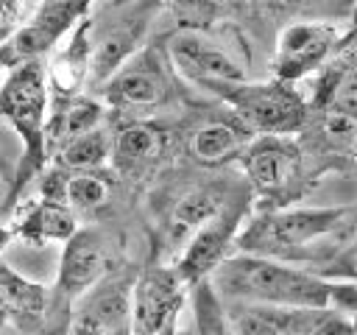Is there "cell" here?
<instances>
[{"label": "cell", "mask_w": 357, "mask_h": 335, "mask_svg": "<svg viewBox=\"0 0 357 335\" xmlns=\"http://www.w3.org/2000/svg\"><path fill=\"white\" fill-rule=\"evenodd\" d=\"M215 296L273 310H329V279L290 268L284 262L234 254L209 276Z\"/></svg>", "instance_id": "cell-1"}, {"label": "cell", "mask_w": 357, "mask_h": 335, "mask_svg": "<svg viewBox=\"0 0 357 335\" xmlns=\"http://www.w3.org/2000/svg\"><path fill=\"white\" fill-rule=\"evenodd\" d=\"M47 114V70L42 61H25L3 78L0 117H6L22 140V162L17 187L42 165L45 156V120Z\"/></svg>", "instance_id": "cell-2"}, {"label": "cell", "mask_w": 357, "mask_h": 335, "mask_svg": "<svg viewBox=\"0 0 357 335\" xmlns=\"http://www.w3.org/2000/svg\"><path fill=\"white\" fill-rule=\"evenodd\" d=\"M349 215H354V209H349V207L273 209V212H265V215L254 218L237 234V246L243 248V254L271 260L276 254L296 251V248L307 246L310 240H318V237L335 232L337 226L346 223Z\"/></svg>", "instance_id": "cell-3"}, {"label": "cell", "mask_w": 357, "mask_h": 335, "mask_svg": "<svg viewBox=\"0 0 357 335\" xmlns=\"http://www.w3.org/2000/svg\"><path fill=\"white\" fill-rule=\"evenodd\" d=\"M229 103L243 117L245 128L259 131L262 137H284L304 123V100L301 95L282 81L273 84H237L223 87Z\"/></svg>", "instance_id": "cell-4"}, {"label": "cell", "mask_w": 357, "mask_h": 335, "mask_svg": "<svg viewBox=\"0 0 357 335\" xmlns=\"http://www.w3.org/2000/svg\"><path fill=\"white\" fill-rule=\"evenodd\" d=\"M86 8V3H39L28 22L0 42L3 67L14 70L25 61H39L42 53H47L67 31L84 20Z\"/></svg>", "instance_id": "cell-5"}, {"label": "cell", "mask_w": 357, "mask_h": 335, "mask_svg": "<svg viewBox=\"0 0 357 335\" xmlns=\"http://www.w3.org/2000/svg\"><path fill=\"white\" fill-rule=\"evenodd\" d=\"M170 61L173 67L206 87H237L245 84V70L243 64L218 42H212L209 36L198 34V31H181L170 39L167 45Z\"/></svg>", "instance_id": "cell-6"}, {"label": "cell", "mask_w": 357, "mask_h": 335, "mask_svg": "<svg viewBox=\"0 0 357 335\" xmlns=\"http://www.w3.org/2000/svg\"><path fill=\"white\" fill-rule=\"evenodd\" d=\"M184 282L173 268H151L131 288V335H162L184 304Z\"/></svg>", "instance_id": "cell-7"}, {"label": "cell", "mask_w": 357, "mask_h": 335, "mask_svg": "<svg viewBox=\"0 0 357 335\" xmlns=\"http://www.w3.org/2000/svg\"><path fill=\"white\" fill-rule=\"evenodd\" d=\"M70 335H131V288L123 279H100L78 299Z\"/></svg>", "instance_id": "cell-8"}, {"label": "cell", "mask_w": 357, "mask_h": 335, "mask_svg": "<svg viewBox=\"0 0 357 335\" xmlns=\"http://www.w3.org/2000/svg\"><path fill=\"white\" fill-rule=\"evenodd\" d=\"M240 221V207H223L215 218H209L184 246L178 265L173 268L184 285H195L212 276V271L226 260V251L231 240L237 237V223Z\"/></svg>", "instance_id": "cell-9"}, {"label": "cell", "mask_w": 357, "mask_h": 335, "mask_svg": "<svg viewBox=\"0 0 357 335\" xmlns=\"http://www.w3.org/2000/svg\"><path fill=\"white\" fill-rule=\"evenodd\" d=\"M337 42V31L326 22H298L287 25L279 34L276 56H273V73L282 84L298 81L315 67L324 64V59L332 53Z\"/></svg>", "instance_id": "cell-10"}, {"label": "cell", "mask_w": 357, "mask_h": 335, "mask_svg": "<svg viewBox=\"0 0 357 335\" xmlns=\"http://www.w3.org/2000/svg\"><path fill=\"white\" fill-rule=\"evenodd\" d=\"M106 271H109V251L103 234L95 229H78L61 248L56 288L67 299H81L106 276Z\"/></svg>", "instance_id": "cell-11"}, {"label": "cell", "mask_w": 357, "mask_h": 335, "mask_svg": "<svg viewBox=\"0 0 357 335\" xmlns=\"http://www.w3.org/2000/svg\"><path fill=\"white\" fill-rule=\"evenodd\" d=\"M243 165L259 193H279L298 170V148L287 137H259L245 148Z\"/></svg>", "instance_id": "cell-12"}, {"label": "cell", "mask_w": 357, "mask_h": 335, "mask_svg": "<svg viewBox=\"0 0 357 335\" xmlns=\"http://www.w3.org/2000/svg\"><path fill=\"white\" fill-rule=\"evenodd\" d=\"M167 95V81L162 70L151 61H126L106 84V98L117 109H151Z\"/></svg>", "instance_id": "cell-13"}, {"label": "cell", "mask_w": 357, "mask_h": 335, "mask_svg": "<svg viewBox=\"0 0 357 335\" xmlns=\"http://www.w3.org/2000/svg\"><path fill=\"white\" fill-rule=\"evenodd\" d=\"M45 310H47L45 288L0 262V318L31 332L45 321Z\"/></svg>", "instance_id": "cell-14"}, {"label": "cell", "mask_w": 357, "mask_h": 335, "mask_svg": "<svg viewBox=\"0 0 357 335\" xmlns=\"http://www.w3.org/2000/svg\"><path fill=\"white\" fill-rule=\"evenodd\" d=\"M14 229L28 243L42 246V243H50V240L53 243H67L78 232V223H75V212L67 204L39 198V201L25 204V209L14 221Z\"/></svg>", "instance_id": "cell-15"}, {"label": "cell", "mask_w": 357, "mask_h": 335, "mask_svg": "<svg viewBox=\"0 0 357 335\" xmlns=\"http://www.w3.org/2000/svg\"><path fill=\"white\" fill-rule=\"evenodd\" d=\"M142 20H123L120 25L103 31L92 42L89 53V75L95 81H109L137 50V42L142 39Z\"/></svg>", "instance_id": "cell-16"}, {"label": "cell", "mask_w": 357, "mask_h": 335, "mask_svg": "<svg viewBox=\"0 0 357 335\" xmlns=\"http://www.w3.org/2000/svg\"><path fill=\"white\" fill-rule=\"evenodd\" d=\"M165 148V134L148 123H131L126 126L114 142H112V162L126 176H139L148 170Z\"/></svg>", "instance_id": "cell-17"}, {"label": "cell", "mask_w": 357, "mask_h": 335, "mask_svg": "<svg viewBox=\"0 0 357 335\" xmlns=\"http://www.w3.org/2000/svg\"><path fill=\"white\" fill-rule=\"evenodd\" d=\"M89 31H92L89 20H81L73 28L70 42L56 53V59L50 64V84L64 95H73L89 75V53H92Z\"/></svg>", "instance_id": "cell-18"}, {"label": "cell", "mask_w": 357, "mask_h": 335, "mask_svg": "<svg viewBox=\"0 0 357 335\" xmlns=\"http://www.w3.org/2000/svg\"><path fill=\"white\" fill-rule=\"evenodd\" d=\"M226 207L223 195L215 187H195L190 190L173 209L170 218V237L173 240H184L192 237L209 218H215L220 209Z\"/></svg>", "instance_id": "cell-19"}, {"label": "cell", "mask_w": 357, "mask_h": 335, "mask_svg": "<svg viewBox=\"0 0 357 335\" xmlns=\"http://www.w3.org/2000/svg\"><path fill=\"white\" fill-rule=\"evenodd\" d=\"M112 156V140L103 128L78 134L67 142H61L59 151V168L61 170H75V173H92L106 165Z\"/></svg>", "instance_id": "cell-20"}, {"label": "cell", "mask_w": 357, "mask_h": 335, "mask_svg": "<svg viewBox=\"0 0 357 335\" xmlns=\"http://www.w3.org/2000/svg\"><path fill=\"white\" fill-rule=\"evenodd\" d=\"M190 148L201 165H220L243 151V134L229 123H206L192 134Z\"/></svg>", "instance_id": "cell-21"}, {"label": "cell", "mask_w": 357, "mask_h": 335, "mask_svg": "<svg viewBox=\"0 0 357 335\" xmlns=\"http://www.w3.org/2000/svg\"><path fill=\"white\" fill-rule=\"evenodd\" d=\"M109 198V181L100 179L98 173H70L67 179V193H64V204L70 209H98L103 207Z\"/></svg>", "instance_id": "cell-22"}, {"label": "cell", "mask_w": 357, "mask_h": 335, "mask_svg": "<svg viewBox=\"0 0 357 335\" xmlns=\"http://www.w3.org/2000/svg\"><path fill=\"white\" fill-rule=\"evenodd\" d=\"M326 126L332 131L335 128H351V126H357V73L349 75V78H343L332 89Z\"/></svg>", "instance_id": "cell-23"}, {"label": "cell", "mask_w": 357, "mask_h": 335, "mask_svg": "<svg viewBox=\"0 0 357 335\" xmlns=\"http://www.w3.org/2000/svg\"><path fill=\"white\" fill-rule=\"evenodd\" d=\"M195 321H198L201 335H234L229 329L223 307H220L215 290L209 288V282L198 285V290H195Z\"/></svg>", "instance_id": "cell-24"}, {"label": "cell", "mask_w": 357, "mask_h": 335, "mask_svg": "<svg viewBox=\"0 0 357 335\" xmlns=\"http://www.w3.org/2000/svg\"><path fill=\"white\" fill-rule=\"evenodd\" d=\"M307 335H357V332H354V321H349L346 315L332 310H315Z\"/></svg>", "instance_id": "cell-25"}, {"label": "cell", "mask_w": 357, "mask_h": 335, "mask_svg": "<svg viewBox=\"0 0 357 335\" xmlns=\"http://www.w3.org/2000/svg\"><path fill=\"white\" fill-rule=\"evenodd\" d=\"M329 304L335 313H354L357 315V282H332L329 279Z\"/></svg>", "instance_id": "cell-26"}, {"label": "cell", "mask_w": 357, "mask_h": 335, "mask_svg": "<svg viewBox=\"0 0 357 335\" xmlns=\"http://www.w3.org/2000/svg\"><path fill=\"white\" fill-rule=\"evenodd\" d=\"M332 274L340 276L343 282H357V243H351V246L332 262Z\"/></svg>", "instance_id": "cell-27"}, {"label": "cell", "mask_w": 357, "mask_h": 335, "mask_svg": "<svg viewBox=\"0 0 357 335\" xmlns=\"http://www.w3.org/2000/svg\"><path fill=\"white\" fill-rule=\"evenodd\" d=\"M8 240H11V232H8L6 226H0V251L6 248V243H8Z\"/></svg>", "instance_id": "cell-28"}, {"label": "cell", "mask_w": 357, "mask_h": 335, "mask_svg": "<svg viewBox=\"0 0 357 335\" xmlns=\"http://www.w3.org/2000/svg\"><path fill=\"white\" fill-rule=\"evenodd\" d=\"M3 73H6V67H3V61H0V87H3Z\"/></svg>", "instance_id": "cell-29"}, {"label": "cell", "mask_w": 357, "mask_h": 335, "mask_svg": "<svg viewBox=\"0 0 357 335\" xmlns=\"http://www.w3.org/2000/svg\"><path fill=\"white\" fill-rule=\"evenodd\" d=\"M354 156H357V140H354Z\"/></svg>", "instance_id": "cell-30"}, {"label": "cell", "mask_w": 357, "mask_h": 335, "mask_svg": "<svg viewBox=\"0 0 357 335\" xmlns=\"http://www.w3.org/2000/svg\"><path fill=\"white\" fill-rule=\"evenodd\" d=\"M354 332H357V318H354Z\"/></svg>", "instance_id": "cell-31"}]
</instances>
